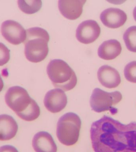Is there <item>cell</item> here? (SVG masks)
I'll use <instances>...</instances> for the list:
<instances>
[{"instance_id": "1", "label": "cell", "mask_w": 136, "mask_h": 152, "mask_svg": "<svg viewBox=\"0 0 136 152\" xmlns=\"http://www.w3.org/2000/svg\"><path fill=\"white\" fill-rule=\"evenodd\" d=\"M90 138L95 152H136V122L125 125L106 115L93 122Z\"/></svg>"}, {"instance_id": "2", "label": "cell", "mask_w": 136, "mask_h": 152, "mask_svg": "<svg viewBox=\"0 0 136 152\" xmlns=\"http://www.w3.org/2000/svg\"><path fill=\"white\" fill-rule=\"evenodd\" d=\"M26 31V38L24 43L26 59L31 62H40L48 54L49 33L45 29L39 27H32Z\"/></svg>"}, {"instance_id": "3", "label": "cell", "mask_w": 136, "mask_h": 152, "mask_svg": "<svg viewBox=\"0 0 136 152\" xmlns=\"http://www.w3.org/2000/svg\"><path fill=\"white\" fill-rule=\"evenodd\" d=\"M47 72L54 86L65 91H70L76 86L77 78L72 69L61 59L50 61Z\"/></svg>"}, {"instance_id": "4", "label": "cell", "mask_w": 136, "mask_h": 152, "mask_svg": "<svg viewBox=\"0 0 136 152\" xmlns=\"http://www.w3.org/2000/svg\"><path fill=\"white\" fill-rule=\"evenodd\" d=\"M81 127L79 116L73 113H67L57 122L56 134L60 142L65 145L75 144L78 141Z\"/></svg>"}, {"instance_id": "5", "label": "cell", "mask_w": 136, "mask_h": 152, "mask_svg": "<svg viewBox=\"0 0 136 152\" xmlns=\"http://www.w3.org/2000/svg\"><path fill=\"white\" fill-rule=\"evenodd\" d=\"M122 99V95L119 91L109 93L99 88L93 90L90 97V104L92 110L96 113L109 110L112 115H115L118 109L113 106L119 103Z\"/></svg>"}, {"instance_id": "6", "label": "cell", "mask_w": 136, "mask_h": 152, "mask_svg": "<svg viewBox=\"0 0 136 152\" xmlns=\"http://www.w3.org/2000/svg\"><path fill=\"white\" fill-rule=\"evenodd\" d=\"M5 99L7 105L16 114L26 110L33 100L26 90L19 86L9 88L6 93Z\"/></svg>"}, {"instance_id": "7", "label": "cell", "mask_w": 136, "mask_h": 152, "mask_svg": "<svg viewBox=\"0 0 136 152\" xmlns=\"http://www.w3.org/2000/svg\"><path fill=\"white\" fill-rule=\"evenodd\" d=\"M1 32L4 38L13 45H20L26 39V31L21 25L13 20H8L2 23Z\"/></svg>"}, {"instance_id": "8", "label": "cell", "mask_w": 136, "mask_h": 152, "mask_svg": "<svg viewBox=\"0 0 136 152\" xmlns=\"http://www.w3.org/2000/svg\"><path fill=\"white\" fill-rule=\"evenodd\" d=\"M101 28L96 21L86 20L78 25L76 30V39L84 44L91 43L100 36Z\"/></svg>"}, {"instance_id": "9", "label": "cell", "mask_w": 136, "mask_h": 152, "mask_svg": "<svg viewBox=\"0 0 136 152\" xmlns=\"http://www.w3.org/2000/svg\"><path fill=\"white\" fill-rule=\"evenodd\" d=\"M67 97L64 91L60 89L50 90L44 97V104L50 112L56 113L62 111L66 106Z\"/></svg>"}, {"instance_id": "10", "label": "cell", "mask_w": 136, "mask_h": 152, "mask_svg": "<svg viewBox=\"0 0 136 152\" xmlns=\"http://www.w3.org/2000/svg\"><path fill=\"white\" fill-rule=\"evenodd\" d=\"M100 18L104 26L116 28L123 26L127 20L126 13L119 8H107L101 13Z\"/></svg>"}, {"instance_id": "11", "label": "cell", "mask_w": 136, "mask_h": 152, "mask_svg": "<svg viewBox=\"0 0 136 152\" xmlns=\"http://www.w3.org/2000/svg\"><path fill=\"white\" fill-rule=\"evenodd\" d=\"M98 78L101 85L108 88L117 87L121 82L119 72L107 65L101 66L98 70Z\"/></svg>"}, {"instance_id": "12", "label": "cell", "mask_w": 136, "mask_h": 152, "mask_svg": "<svg viewBox=\"0 0 136 152\" xmlns=\"http://www.w3.org/2000/svg\"><path fill=\"white\" fill-rule=\"evenodd\" d=\"M84 0H70L58 1L60 12L64 17L70 20H76L79 18L83 12Z\"/></svg>"}, {"instance_id": "13", "label": "cell", "mask_w": 136, "mask_h": 152, "mask_svg": "<svg viewBox=\"0 0 136 152\" xmlns=\"http://www.w3.org/2000/svg\"><path fill=\"white\" fill-rule=\"evenodd\" d=\"M32 146L35 152H57V145L51 134L47 132H40L35 134Z\"/></svg>"}, {"instance_id": "14", "label": "cell", "mask_w": 136, "mask_h": 152, "mask_svg": "<svg viewBox=\"0 0 136 152\" xmlns=\"http://www.w3.org/2000/svg\"><path fill=\"white\" fill-rule=\"evenodd\" d=\"M18 131L15 120L9 115H0V140L7 141L14 138Z\"/></svg>"}, {"instance_id": "15", "label": "cell", "mask_w": 136, "mask_h": 152, "mask_svg": "<svg viewBox=\"0 0 136 152\" xmlns=\"http://www.w3.org/2000/svg\"><path fill=\"white\" fill-rule=\"evenodd\" d=\"M122 47L120 43L115 39L106 40L99 46L98 54L101 59L112 60L120 54Z\"/></svg>"}, {"instance_id": "16", "label": "cell", "mask_w": 136, "mask_h": 152, "mask_svg": "<svg viewBox=\"0 0 136 152\" xmlns=\"http://www.w3.org/2000/svg\"><path fill=\"white\" fill-rule=\"evenodd\" d=\"M40 114V109L34 100L24 111L16 115L20 118L26 121H32L38 118Z\"/></svg>"}, {"instance_id": "17", "label": "cell", "mask_w": 136, "mask_h": 152, "mask_svg": "<svg viewBox=\"0 0 136 152\" xmlns=\"http://www.w3.org/2000/svg\"><path fill=\"white\" fill-rule=\"evenodd\" d=\"M18 6L21 11L26 14H32L39 11L41 8V1H18Z\"/></svg>"}, {"instance_id": "18", "label": "cell", "mask_w": 136, "mask_h": 152, "mask_svg": "<svg viewBox=\"0 0 136 152\" xmlns=\"http://www.w3.org/2000/svg\"><path fill=\"white\" fill-rule=\"evenodd\" d=\"M126 48L131 52H136V26L129 27L123 36Z\"/></svg>"}, {"instance_id": "19", "label": "cell", "mask_w": 136, "mask_h": 152, "mask_svg": "<svg viewBox=\"0 0 136 152\" xmlns=\"http://www.w3.org/2000/svg\"><path fill=\"white\" fill-rule=\"evenodd\" d=\"M124 75L128 81L136 83V61L129 63L125 66Z\"/></svg>"}, {"instance_id": "20", "label": "cell", "mask_w": 136, "mask_h": 152, "mask_svg": "<svg viewBox=\"0 0 136 152\" xmlns=\"http://www.w3.org/2000/svg\"><path fill=\"white\" fill-rule=\"evenodd\" d=\"M10 50L2 43L0 42V66H3L10 59Z\"/></svg>"}, {"instance_id": "21", "label": "cell", "mask_w": 136, "mask_h": 152, "mask_svg": "<svg viewBox=\"0 0 136 152\" xmlns=\"http://www.w3.org/2000/svg\"><path fill=\"white\" fill-rule=\"evenodd\" d=\"M0 152H18V151L13 146L6 145L0 147Z\"/></svg>"}, {"instance_id": "22", "label": "cell", "mask_w": 136, "mask_h": 152, "mask_svg": "<svg viewBox=\"0 0 136 152\" xmlns=\"http://www.w3.org/2000/svg\"><path fill=\"white\" fill-rule=\"evenodd\" d=\"M4 86V84L3 81L2 80L1 75H0V92L2 91V89H3Z\"/></svg>"}, {"instance_id": "23", "label": "cell", "mask_w": 136, "mask_h": 152, "mask_svg": "<svg viewBox=\"0 0 136 152\" xmlns=\"http://www.w3.org/2000/svg\"><path fill=\"white\" fill-rule=\"evenodd\" d=\"M133 15L134 18L135 20L136 21V7H135L134 9L133 10Z\"/></svg>"}]
</instances>
